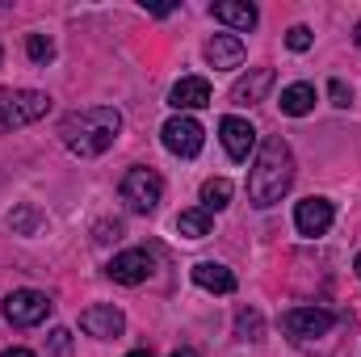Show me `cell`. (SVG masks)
<instances>
[{
  "label": "cell",
  "instance_id": "9c48e42d",
  "mask_svg": "<svg viewBox=\"0 0 361 357\" xmlns=\"http://www.w3.org/2000/svg\"><path fill=\"white\" fill-rule=\"evenodd\" d=\"M332 219H336V206H332L328 198H307V202L294 206V227H298V236H307V240L328 236Z\"/></svg>",
  "mask_w": 361,
  "mask_h": 357
},
{
  "label": "cell",
  "instance_id": "44dd1931",
  "mask_svg": "<svg viewBox=\"0 0 361 357\" xmlns=\"http://www.w3.org/2000/svg\"><path fill=\"white\" fill-rule=\"evenodd\" d=\"M25 55H30L34 63H51V59H55V42H51L47 34H30V38H25Z\"/></svg>",
  "mask_w": 361,
  "mask_h": 357
},
{
  "label": "cell",
  "instance_id": "ffe728a7",
  "mask_svg": "<svg viewBox=\"0 0 361 357\" xmlns=\"http://www.w3.org/2000/svg\"><path fill=\"white\" fill-rule=\"evenodd\" d=\"M235 337H240V341H261V337H265V320H261L257 307H244V311L235 315Z\"/></svg>",
  "mask_w": 361,
  "mask_h": 357
},
{
  "label": "cell",
  "instance_id": "9a60e30c",
  "mask_svg": "<svg viewBox=\"0 0 361 357\" xmlns=\"http://www.w3.org/2000/svg\"><path fill=\"white\" fill-rule=\"evenodd\" d=\"M269 89H273V68H252L244 80H235L231 101H235V105H257V101H265Z\"/></svg>",
  "mask_w": 361,
  "mask_h": 357
},
{
  "label": "cell",
  "instance_id": "7402d4cb",
  "mask_svg": "<svg viewBox=\"0 0 361 357\" xmlns=\"http://www.w3.org/2000/svg\"><path fill=\"white\" fill-rule=\"evenodd\" d=\"M8 227H13V231H21V236H34V227H38V210H34V206L13 210V214H8Z\"/></svg>",
  "mask_w": 361,
  "mask_h": 357
},
{
  "label": "cell",
  "instance_id": "cb8c5ba5",
  "mask_svg": "<svg viewBox=\"0 0 361 357\" xmlns=\"http://www.w3.org/2000/svg\"><path fill=\"white\" fill-rule=\"evenodd\" d=\"M328 97H332V105H341V109L353 105V89H349L345 80H332V85H328Z\"/></svg>",
  "mask_w": 361,
  "mask_h": 357
},
{
  "label": "cell",
  "instance_id": "484cf974",
  "mask_svg": "<svg viewBox=\"0 0 361 357\" xmlns=\"http://www.w3.org/2000/svg\"><path fill=\"white\" fill-rule=\"evenodd\" d=\"M122 236V223H101L97 227V240H118Z\"/></svg>",
  "mask_w": 361,
  "mask_h": 357
},
{
  "label": "cell",
  "instance_id": "4316f807",
  "mask_svg": "<svg viewBox=\"0 0 361 357\" xmlns=\"http://www.w3.org/2000/svg\"><path fill=\"white\" fill-rule=\"evenodd\" d=\"M0 357H38V353H30V349H21V345H17V349H4Z\"/></svg>",
  "mask_w": 361,
  "mask_h": 357
},
{
  "label": "cell",
  "instance_id": "ba28073f",
  "mask_svg": "<svg viewBox=\"0 0 361 357\" xmlns=\"http://www.w3.org/2000/svg\"><path fill=\"white\" fill-rule=\"evenodd\" d=\"M219 135H223V147H227V156H231L235 164H244V160L257 152V126H252L248 118L227 114V118L219 122Z\"/></svg>",
  "mask_w": 361,
  "mask_h": 357
},
{
  "label": "cell",
  "instance_id": "83f0119b",
  "mask_svg": "<svg viewBox=\"0 0 361 357\" xmlns=\"http://www.w3.org/2000/svg\"><path fill=\"white\" fill-rule=\"evenodd\" d=\"M173 357H197V349H189V345H185V349H177Z\"/></svg>",
  "mask_w": 361,
  "mask_h": 357
},
{
  "label": "cell",
  "instance_id": "3957f363",
  "mask_svg": "<svg viewBox=\"0 0 361 357\" xmlns=\"http://www.w3.org/2000/svg\"><path fill=\"white\" fill-rule=\"evenodd\" d=\"M51 114V97L38 89H0V131L30 126Z\"/></svg>",
  "mask_w": 361,
  "mask_h": 357
},
{
  "label": "cell",
  "instance_id": "e0dca14e",
  "mask_svg": "<svg viewBox=\"0 0 361 357\" xmlns=\"http://www.w3.org/2000/svg\"><path fill=\"white\" fill-rule=\"evenodd\" d=\"M281 114H290V118H302V114H311L315 109V89L311 85H290V89H281Z\"/></svg>",
  "mask_w": 361,
  "mask_h": 357
},
{
  "label": "cell",
  "instance_id": "8992f818",
  "mask_svg": "<svg viewBox=\"0 0 361 357\" xmlns=\"http://www.w3.org/2000/svg\"><path fill=\"white\" fill-rule=\"evenodd\" d=\"M160 139H164V147H169L173 156H180V160H193V156L202 152V143H206V131H202V122H197V118L177 114V118H169V122H164Z\"/></svg>",
  "mask_w": 361,
  "mask_h": 357
},
{
  "label": "cell",
  "instance_id": "277c9868",
  "mask_svg": "<svg viewBox=\"0 0 361 357\" xmlns=\"http://www.w3.org/2000/svg\"><path fill=\"white\" fill-rule=\"evenodd\" d=\"M118 193H122V202L135 210V214H152L160 202H164V177L156 173V169H130L122 185H118Z\"/></svg>",
  "mask_w": 361,
  "mask_h": 357
},
{
  "label": "cell",
  "instance_id": "2e32d148",
  "mask_svg": "<svg viewBox=\"0 0 361 357\" xmlns=\"http://www.w3.org/2000/svg\"><path fill=\"white\" fill-rule=\"evenodd\" d=\"M193 282L202 290H210V294H231L235 290V273L227 265H219V261H197L193 265Z\"/></svg>",
  "mask_w": 361,
  "mask_h": 357
},
{
  "label": "cell",
  "instance_id": "d4e9b609",
  "mask_svg": "<svg viewBox=\"0 0 361 357\" xmlns=\"http://www.w3.org/2000/svg\"><path fill=\"white\" fill-rule=\"evenodd\" d=\"M72 349V332L68 328H55L51 332V353H68Z\"/></svg>",
  "mask_w": 361,
  "mask_h": 357
},
{
  "label": "cell",
  "instance_id": "603a6c76",
  "mask_svg": "<svg viewBox=\"0 0 361 357\" xmlns=\"http://www.w3.org/2000/svg\"><path fill=\"white\" fill-rule=\"evenodd\" d=\"M311 42H315V34H311L307 25H290V34H286V47H290V51L302 55V51H311Z\"/></svg>",
  "mask_w": 361,
  "mask_h": 357
},
{
  "label": "cell",
  "instance_id": "4dcf8cb0",
  "mask_svg": "<svg viewBox=\"0 0 361 357\" xmlns=\"http://www.w3.org/2000/svg\"><path fill=\"white\" fill-rule=\"evenodd\" d=\"M353 38H357V47H361V21H357V34H353Z\"/></svg>",
  "mask_w": 361,
  "mask_h": 357
},
{
  "label": "cell",
  "instance_id": "7a4b0ae2",
  "mask_svg": "<svg viewBox=\"0 0 361 357\" xmlns=\"http://www.w3.org/2000/svg\"><path fill=\"white\" fill-rule=\"evenodd\" d=\"M290 185H294V152L281 135H269L257 147V160L248 173V198H252V206L269 210L290 193Z\"/></svg>",
  "mask_w": 361,
  "mask_h": 357
},
{
  "label": "cell",
  "instance_id": "5bb4252c",
  "mask_svg": "<svg viewBox=\"0 0 361 357\" xmlns=\"http://www.w3.org/2000/svg\"><path fill=\"white\" fill-rule=\"evenodd\" d=\"M210 17L223 21V25H231V30H244V34H248L261 13H257V4H248V0H214V4H210Z\"/></svg>",
  "mask_w": 361,
  "mask_h": 357
},
{
  "label": "cell",
  "instance_id": "f1b7e54d",
  "mask_svg": "<svg viewBox=\"0 0 361 357\" xmlns=\"http://www.w3.org/2000/svg\"><path fill=\"white\" fill-rule=\"evenodd\" d=\"M126 357H156L152 349H135V353H126Z\"/></svg>",
  "mask_w": 361,
  "mask_h": 357
},
{
  "label": "cell",
  "instance_id": "6da1fadb",
  "mask_svg": "<svg viewBox=\"0 0 361 357\" xmlns=\"http://www.w3.org/2000/svg\"><path fill=\"white\" fill-rule=\"evenodd\" d=\"M118 135H122V114H118L114 105H85V109L63 114V122H59L63 147H68L72 156H85V160L109 152Z\"/></svg>",
  "mask_w": 361,
  "mask_h": 357
},
{
  "label": "cell",
  "instance_id": "8fae6325",
  "mask_svg": "<svg viewBox=\"0 0 361 357\" xmlns=\"http://www.w3.org/2000/svg\"><path fill=\"white\" fill-rule=\"evenodd\" d=\"M80 328L89 337H97V341H118L126 332V315L114 303H97V307H85L80 311Z\"/></svg>",
  "mask_w": 361,
  "mask_h": 357
},
{
  "label": "cell",
  "instance_id": "4fadbf2b",
  "mask_svg": "<svg viewBox=\"0 0 361 357\" xmlns=\"http://www.w3.org/2000/svg\"><path fill=\"white\" fill-rule=\"evenodd\" d=\"M244 42L235 38V34H214L210 42H206V59H210V68L214 72H235L240 63H244Z\"/></svg>",
  "mask_w": 361,
  "mask_h": 357
},
{
  "label": "cell",
  "instance_id": "f546056e",
  "mask_svg": "<svg viewBox=\"0 0 361 357\" xmlns=\"http://www.w3.org/2000/svg\"><path fill=\"white\" fill-rule=\"evenodd\" d=\"M353 269H357V282H361V257H357V261H353Z\"/></svg>",
  "mask_w": 361,
  "mask_h": 357
},
{
  "label": "cell",
  "instance_id": "52a82bcc",
  "mask_svg": "<svg viewBox=\"0 0 361 357\" xmlns=\"http://www.w3.org/2000/svg\"><path fill=\"white\" fill-rule=\"evenodd\" d=\"M281 328H286L290 341H311V337L332 332V328H336V315L324 311V307H294V311L281 315Z\"/></svg>",
  "mask_w": 361,
  "mask_h": 357
},
{
  "label": "cell",
  "instance_id": "5b68a950",
  "mask_svg": "<svg viewBox=\"0 0 361 357\" xmlns=\"http://www.w3.org/2000/svg\"><path fill=\"white\" fill-rule=\"evenodd\" d=\"M51 311H55V303H51L42 290H13V294L4 298V320H8L13 328H34V324H42Z\"/></svg>",
  "mask_w": 361,
  "mask_h": 357
},
{
  "label": "cell",
  "instance_id": "ac0fdd59",
  "mask_svg": "<svg viewBox=\"0 0 361 357\" xmlns=\"http://www.w3.org/2000/svg\"><path fill=\"white\" fill-rule=\"evenodd\" d=\"M210 227H214V219H210V210H202V206L180 210V214H177V231L185 236V240H206V236H210Z\"/></svg>",
  "mask_w": 361,
  "mask_h": 357
},
{
  "label": "cell",
  "instance_id": "7c38bea8",
  "mask_svg": "<svg viewBox=\"0 0 361 357\" xmlns=\"http://www.w3.org/2000/svg\"><path fill=\"white\" fill-rule=\"evenodd\" d=\"M169 105L177 114H189V109H206L210 105V80L206 76H180L173 92H169Z\"/></svg>",
  "mask_w": 361,
  "mask_h": 357
},
{
  "label": "cell",
  "instance_id": "d6986e66",
  "mask_svg": "<svg viewBox=\"0 0 361 357\" xmlns=\"http://www.w3.org/2000/svg\"><path fill=\"white\" fill-rule=\"evenodd\" d=\"M231 206V181L227 177H210L206 185H202V210H227Z\"/></svg>",
  "mask_w": 361,
  "mask_h": 357
},
{
  "label": "cell",
  "instance_id": "30bf717a",
  "mask_svg": "<svg viewBox=\"0 0 361 357\" xmlns=\"http://www.w3.org/2000/svg\"><path fill=\"white\" fill-rule=\"evenodd\" d=\"M152 269H156V261H152L147 248H126V253H118V257L105 265V273H109L118 286H139V282L152 277Z\"/></svg>",
  "mask_w": 361,
  "mask_h": 357
}]
</instances>
